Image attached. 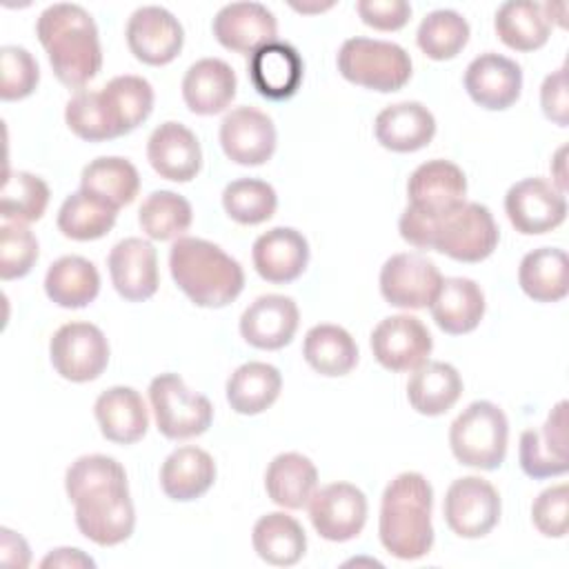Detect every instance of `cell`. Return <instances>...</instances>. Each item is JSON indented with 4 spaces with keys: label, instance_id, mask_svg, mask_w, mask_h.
<instances>
[{
    "label": "cell",
    "instance_id": "obj_1",
    "mask_svg": "<svg viewBox=\"0 0 569 569\" xmlns=\"http://www.w3.org/2000/svg\"><path fill=\"white\" fill-rule=\"evenodd\" d=\"M64 489L76 507V525L100 547L124 542L136 527L124 467L102 453L73 460L64 473Z\"/></svg>",
    "mask_w": 569,
    "mask_h": 569
},
{
    "label": "cell",
    "instance_id": "obj_2",
    "mask_svg": "<svg viewBox=\"0 0 569 569\" xmlns=\"http://www.w3.org/2000/svg\"><path fill=\"white\" fill-rule=\"evenodd\" d=\"M398 229L409 244L440 251L458 262L489 258L500 240L491 211L480 202H462L436 218L407 207L398 220Z\"/></svg>",
    "mask_w": 569,
    "mask_h": 569
},
{
    "label": "cell",
    "instance_id": "obj_3",
    "mask_svg": "<svg viewBox=\"0 0 569 569\" xmlns=\"http://www.w3.org/2000/svg\"><path fill=\"white\" fill-rule=\"evenodd\" d=\"M36 36L47 51L56 78L69 89H82L102 67L98 27L91 13L73 2L49 4L36 22Z\"/></svg>",
    "mask_w": 569,
    "mask_h": 569
},
{
    "label": "cell",
    "instance_id": "obj_4",
    "mask_svg": "<svg viewBox=\"0 0 569 569\" xmlns=\"http://www.w3.org/2000/svg\"><path fill=\"white\" fill-rule=\"evenodd\" d=\"M433 489L418 471L398 473L382 493L378 533L382 547L400 560L425 558L433 547Z\"/></svg>",
    "mask_w": 569,
    "mask_h": 569
},
{
    "label": "cell",
    "instance_id": "obj_5",
    "mask_svg": "<svg viewBox=\"0 0 569 569\" xmlns=\"http://www.w3.org/2000/svg\"><path fill=\"white\" fill-rule=\"evenodd\" d=\"M169 269L182 293L207 309L227 307L244 287L240 262L202 238H178L169 251Z\"/></svg>",
    "mask_w": 569,
    "mask_h": 569
},
{
    "label": "cell",
    "instance_id": "obj_6",
    "mask_svg": "<svg viewBox=\"0 0 569 569\" xmlns=\"http://www.w3.org/2000/svg\"><path fill=\"white\" fill-rule=\"evenodd\" d=\"M509 422L505 411L489 402L476 400L462 409L449 427V447L460 465L476 469H498L507 456Z\"/></svg>",
    "mask_w": 569,
    "mask_h": 569
},
{
    "label": "cell",
    "instance_id": "obj_7",
    "mask_svg": "<svg viewBox=\"0 0 569 569\" xmlns=\"http://www.w3.org/2000/svg\"><path fill=\"white\" fill-rule=\"evenodd\" d=\"M336 62L345 80L380 93L398 91L411 78L409 53L389 40L349 38L342 42Z\"/></svg>",
    "mask_w": 569,
    "mask_h": 569
},
{
    "label": "cell",
    "instance_id": "obj_8",
    "mask_svg": "<svg viewBox=\"0 0 569 569\" xmlns=\"http://www.w3.org/2000/svg\"><path fill=\"white\" fill-rule=\"evenodd\" d=\"M149 402L158 431L169 440H187L204 433L213 420L207 396L191 391L178 373H160L149 385Z\"/></svg>",
    "mask_w": 569,
    "mask_h": 569
},
{
    "label": "cell",
    "instance_id": "obj_9",
    "mask_svg": "<svg viewBox=\"0 0 569 569\" xmlns=\"http://www.w3.org/2000/svg\"><path fill=\"white\" fill-rule=\"evenodd\" d=\"M53 369L71 382L96 380L109 365V342L91 322H67L49 342Z\"/></svg>",
    "mask_w": 569,
    "mask_h": 569
},
{
    "label": "cell",
    "instance_id": "obj_10",
    "mask_svg": "<svg viewBox=\"0 0 569 569\" xmlns=\"http://www.w3.org/2000/svg\"><path fill=\"white\" fill-rule=\"evenodd\" d=\"M447 527L460 538H482L500 520V496L480 476H465L449 485L442 502Z\"/></svg>",
    "mask_w": 569,
    "mask_h": 569
},
{
    "label": "cell",
    "instance_id": "obj_11",
    "mask_svg": "<svg viewBox=\"0 0 569 569\" xmlns=\"http://www.w3.org/2000/svg\"><path fill=\"white\" fill-rule=\"evenodd\" d=\"M373 358L389 371H413L427 362L433 340L425 322L409 313L380 320L369 338Z\"/></svg>",
    "mask_w": 569,
    "mask_h": 569
},
{
    "label": "cell",
    "instance_id": "obj_12",
    "mask_svg": "<svg viewBox=\"0 0 569 569\" xmlns=\"http://www.w3.org/2000/svg\"><path fill=\"white\" fill-rule=\"evenodd\" d=\"M309 518L325 540H353L367 522V496L351 482L325 485L309 500Z\"/></svg>",
    "mask_w": 569,
    "mask_h": 569
},
{
    "label": "cell",
    "instance_id": "obj_13",
    "mask_svg": "<svg viewBox=\"0 0 569 569\" xmlns=\"http://www.w3.org/2000/svg\"><path fill=\"white\" fill-rule=\"evenodd\" d=\"M440 282V269L422 253H393L380 269V293L398 309L429 307Z\"/></svg>",
    "mask_w": 569,
    "mask_h": 569
},
{
    "label": "cell",
    "instance_id": "obj_14",
    "mask_svg": "<svg viewBox=\"0 0 569 569\" xmlns=\"http://www.w3.org/2000/svg\"><path fill=\"white\" fill-rule=\"evenodd\" d=\"M505 211L516 231L538 236L565 222L567 198L562 191L542 178H525L509 187Z\"/></svg>",
    "mask_w": 569,
    "mask_h": 569
},
{
    "label": "cell",
    "instance_id": "obj_15",
    "mask_svg": "<svg viewBox=\"0 0 569 569\" xmlns=\"http://www.w3.org/2000/svg\"><path fill=\"white\" fill-rule=\"evenodd\" d=\"M124 36L129 51L151 67L171 62L184 42V29L178 18L158 4L138 7L127 20Z\"/></svg>",
    "mask_w": 569,
    "mask_h": 569
},
{
    "label": "cell",
    "instance_id": "obj_16",
    "mask_svg": "<svg viewBox=\"0 0 569 569\" xmlns=\"http://www.w3.org/2000/svg\"><path fill=\"white\" fill-rule=\"evenodd\" d=\"M273 120L256 107H236L220 122V144L229 160L244 167L267 162L276 151Z\"/></svg>",
    "mask_w": 569,
    "mask_h": 569
},
{
    "label": "cell",
    "instance_id": "obj_17",
    "mask_svg": "<svg viewBox=\"0 0 569 569\" xmlns=\"http://www.w3.org/2000/svg\"><path fill=\"white\" fill-rule=\"evenodd\" d=\"M467 178L451 160H427L413 169L407 182V198L411 209L425 216H442L465 202Z\"/></svg>",
    "mask_w": 569,
    "mask_h": 569
},
{
    "label": "cell",
    "instance_id": "obj_18",
    "mask_svg": "<svg viewBox=\"0 0 569 569\" xmlns=\"http://www.w3.org/2000/svg\"><path fill=\"white\" fill-rule=\"evenodd\" d=\"M522 471L533 480L562 476L567 462V402L560 400L540 429H525L518 449Z\"/></svg>",
    "mask_w": 569,
    "mask_h": 569
},
{
    "label": "cell",
    "instance_id": "obj_19",
    "mask_svg": "<svg viewBox=\"0 0 569 569\" xmlns=\"http://www.w3.org/2000/svg\"><path fill=\"white\" fill-rule=\"evenodd\" d=\"M465 89L482 109H509L520 98L522 69L516 60L496 51L480 53L465 69Z\"/></svg>",
    "mask_w": 569,
    "mask_h": 569
},
{
    "label": "cell",
    "instance_id": "obj_20",
    "mask_svg": "<svg viewBox=\"0 0 569 569\" xmlns=\"http://www.w3.org/2000/svg\"><path fill=\"white\" fill-rule=\"evenodd\" d=\"M300 311L293 298L267 293L256 298L240 316V336L256 349L276 351L289 345L298 331Z\"/></svg>",
    "mask_w": 569,
    "mask_h": 569
},
{
    "label": "cell",
    "instance_id": "obj_21",
    "mask_svg": "<svg viewBox=\"0 0 569 569\" xmlns=\"http://www.w3.org/2000/svg\"><path fill=\"white\" fill-rule=\"evenodd\" d=\"M107 267L116 291L129 302L149 300L158 291V253L149 240H120L109 251Z\"/></svg>",
    "mask_w": 569,
    "mask_h": 569
},
{
    "label": "cell",
    "instance_id": "obj_22",
    "mask_svg": "<svg viewBox=\"0 0 569 569\" xmlns=\"http://www.w3.org/2000/svg\"><path fill=\"white\" fill-rule=\"evenodd\" d=\"M216 40L236 53H253L276 40V16L260 2H229L211 24Z\"/></svg>",
    "mask_w": 569,
    "mask_h": 569
},
{
    "label": "cell",
    "instance_id": "obj_23",
    "mask_svg": "<svg viewBox=\"0 0 569 569\" xmlns=\"http://www.w3.org/2000/svg\"><path fill=\"white\" fill-rule=\"evenodd\" d=\"M147 160L160 178L189 182L202 167V149L191 129L182 122L158 124L147 142Z\"/></svg>",
    "mask_w": 569,
    "mask_h": 569
},
{
    "label": "cell",
    "instance_id": "obj_24",
    "mask_svg": "<svg viewBox=\"0 0 569 569\" xmlns=\"http://www.w3.org/2000/svg\"><path fill=\"white\" fill-rule=\"evenodd\" d=\"M251 260L262 280L287 284L307 269L309 242L293 227H273L256 238Z\"/></svg>",
    "mask_w": 569,
    "mask_h": 569
},
{
    "label": "cell",
    "instance_id": "obj_25",
    "mask_svg": "<svg viewBox=\"0 0 569 569\" xmlns=\"http://www.w3.org/2000/svg\"><path fill=\"white\" fill-rule=\"evenodd\" d=\"M302 58L289 42L273 40L249 56V80L267 100L291 98L302 82Z\"/></svg>",
    "mask_w": 569,
    "mask_h": 569
},
{
    "label": "cell",
    "instance_id": "obj_26",
    "mask_svg": "<svg viewBox=\"0 0 569 569\" xmlns=\"http://www.w3.org/2000/svg\"><path fill=\"white\" fill-rule=\"evenodd\" d=\"M376 140L396 153H409L427 147L436 136L433 113L416 100L385 107L373 122Z\"/></svg>",
    "mask_w": 569,
    "mask_h": 569
},
{
    "label": "cell",
    "instance_id": "obj_27",
    "mask_svg": "<svg viewBox=\"0 0 569 569\" xmlns=\"http://www.w3.org/2000/svg\"><path fill=\"white\" fill-rule=\"evenodd\" d=\"M236 71L220 58L196 60L182 78V98L189 111L213 116L224 111L236 98Z\"/></svg>",
    "mask_w": 569,
    "mask_h": 569
},
{
    "label": "cell",
    "instance_id": "obj_28",
    "mask_svg": "<svg viewBox=\"0 0 569 569\" xmlns=\"http://www.w3.org/2000/svg\"><path fill=\"white\" fill-rule=\"evenodd\" d=\"M100 433L118 445L138 442L149 427V413L142 396L133 387L116 385L102 391L93 405Z\"/></svg>",
    "mask_w": 569,
    "mask_h": 569
},
{
    "label": "cell",
    "instance_id": "obj_29",
    "mask_svg": "<svg viewBox=\"0 0 569 569\" xmlns=\"http://www.w3.org/2000/svg\"><path fill=\"white\" fill-rule=\"evenodd\" d=\"M429 309L445 333L462 336L480 325L485 293L471 278H442Z\"/></svg>",
    "mask_w": 569,
    "mask_h": 569
},
{
    "label": "cell",
    "instance_id": "obj_30",
    "mask_svg": "<svg viewBox=\"0 0 569 569\" xmlns=\"http://www.w3.org/2000/svg\"><path fill=\"white\" fill-rule=\"evenodd\" d=\"M98 93L116 138L133 131L151 116L153 87L142 76H116Z\"/></svg>",
    "mask_w": 569,
    "mask_h": 569
},
{
    "label": "cell",
    "instance_id": "obj_31",
    "mask_svg": "<svg viewBox=\"0 0 569 569\" xmlns=\"http://www.w3.org/2000/svg\"><path fill=\"white\" fill-rule=\"evenodd\" d=\"M216 480L213 458L193 445L173 449L160 467V487L167 498L189 502L211 489Z\"/></svg>",
    "mask_w": 569,
    "mask_h": 569
},
{
    "label": "cell",
    "instance_id": "obj_32",
    "mask_svg": "<svg viewBox=\"0 0 569 569\" xmlns=\"http://www.w3.org/2000/svg\"><path fill=\"white\" fill-rule=\"evenodd\" d=\"M462 393V378L449 362L427 360L413 369L407 382L409 405L422 416L447 413Z\"/></svg>",
    "mask_w": 569,
    "mask_h": 569
},
{
    "label": "cell",
    "instance_id": "obj_33",
    "mask_svg": "<svg viewBox=\"0 0 569 569\" xmlns=\"http://www.w3.org/2000/svg\"><path fill=\"white\" fill-rule=\"evenodd\" d=\"M264 489L276 505L302 509L318 489V469L298 451L278 453L264 471Z\"/></svg>",
    "mask_w": 569,
    "mask_h": 569
},
{
    "label": "cell",
    "instance_id": "obj_34",
    "mask_svg": "<svg viewBox=\"0 0 569 569\" xmlns=\"http://www.w3.org/2000/svg\"><path fill=\"white\" fill-rule=\"evenodd\" d=\"M44 291L58 307L82 309L96 300L100 291V273L96 264L82 256H62L49 264Z\"/></svg>",
    "mask_w": 569,
    "mask_h": 569
},
{
    "label": "cell",
    "instance_id": "obj_35",
    "mask_svg": "<svg viewBox=\"0 0 569 569\" xmlns=\"http://www.w3.org/2000/svg\"><path fill=\"white\" fill-rule=\"evenodd\" d=\"M520 289L536 302H558L569 291V260L562 249L538 247L518 267Z\"/></svg>",
    "mask_w": 569,
    "mask_h": 569
},
{
    "label": "cell",
    "instance_id": "obj_36",
    "mask_svg": "<svg viewBox=\"0 0 569 569\" xmlns=\"http://www.w3.org/2000/svg\"><path fill=\"white\" fill-rule=\"evenodd\" d=\"M282 376L269 362H244L227 380V402L236 413L256 416L267 411L280 396Z\"/></svg>",
    "mask_w": 569,
    "mask_h": 569
},
{
    "label": "cell",
    "instance_id": "obj_37",
    "mask_svg": "<svg viewBox=\"0 0 569 569\" xmlns=\"http://www.w3.org/2000/svg\"><path fill=\"white\" fill-rule=\"evenodd\" d=\"M256 553L273 567H291L307 551V533L300 522L282 511L260 516L251 531Z\"/></svg>",
    "mask_w": 569,
    "mask_h": 569
},
{
    "label": "cell",
    "instance_id": "obj_38",
    "mask_svg": "<svg viewBox=\"0 0 569 569\" xmlns=\"http://www.w3.org/2000/svg\"><path fill=\"white\" fill-rule=\"evenodd\" d=\"M493 27L498 38L516 51L540 49L551 33V22L545 16V7L531 0H509L496 11Z\"/></svg>",
    "mask_w": 569,
    "mask_h": 569
},
{
    "label": "cell",
    "instance_id": "obj_39",
    "mask_svg": "<svg viewBox=\"0 0 569 569\" xmlns=\"http://www.w3.org/2000/svg\"><path fill=\"white\" fill-rule=\"evenodd\" d=\"M307 365L320 376H347L358 362V347L351 333L338 325H316L302 342Z\"/></svg>",
    "mask_w": 569,
    "mask_h": 569
},
{
    "label": "cell",
    "instance_id": "obj_40",
    "mask_svg": "<svg viewBox=\"0 0 569 569\" xmlns=\"http://www.w3.org/2000/svg\"><path fill=\"white\" fill-rule=\"evenodd\" d=\"M118 209L102 198L78 189L64 198L58 209V229L71 240H98L111 231L116 224Z\"/></svg>",
    "mask_w": 569,
    "mask_h": 569
},
{
    "label": "cell",
    "instance_id": "obj_41",
    "mask_svg": "<svg viewBox=\"0 0 569 569\" xmlns=\"http://www.w3.org/2000/svg\"><path fill=\"white\" fill-rule=\"evenodd\" d=\"M80 189L120 209L133 202V198L138 196L140 176H138V169L127 158L100 156L82 169Z\"/></svg>",
    "mask_w": 569,
    "mask_h": 569
},
{
    "label": "cell",
    "instance_id": "obj_42",
    "mask_svg": "<svg viewBox=\"0 0 569 569\" xmlns=\"http://www.w3.org/2000/svg\"><path fill=\"white\" fill-rule=\"evenodd\" d=\"M191 220L189 200L169 189L149 193L138 211V224L151 240H178L191 227Z\"/></svg>",
    "mask_w": 569,
    "mask_h": 569
},
{
    "label": "cell",
    "instance_id": "obj_43",
    "mask_svg": "<svg viewBox=\"0 0 569 569\" xmlns=\"http://www.w3.org/2000/svg\"><path fill=\"white\" fill-rule=\"evenodd\" d=\"M469 40V22L453 9H436L427 13L418 27L416 42L431 60L456 58Z\"/></svg>",
    "mask_w": 569,
    "mask_h": 569
},
{
    "label": "cell",
    "instance_id": "obj_44",
    "mask_svg": "<svg viewBox=\"0 0 569 569\" xmlns=\"http://www.w3.org/2000/svg\"><path fill=\"white\" fill-rule=\"evenodd\" d=\"M49 204V187L29 171H7L0 191V216L11 222L40 220Z\"/></svg>",
    "mask_w": 569,
    "mask_h": 569
},
{
    "label": "cell",
    "instance_id": "obj_45",
    "mask_svg": "<svg viewBox=\"0 0 569 569\" xmlns=\"http://www.w3.org/2000/svg\"><path fill=\"white\" fill-rule=\"evenodd\" d=\"M222 207L238 224H260L276 213L278 196L264 180L238 178L224 187Z\"/></svg>",
    "mask_w": 569,
    "mask_h": 569
},
{
    "label": "cell",
    "instance_id": "obj_46",
    "mask_svg": "<svg viewBox=\"0 0 569 569\" xmlns=\"http://www.w3.org/2000/svg\"><path fill=\"white\" fill-rule=\"evenodd\" d=\"M38 260V240L22 222L4 220L0 227V278L16 280L31 271Z\"/></svg>",
    "mask_w": 569,
    "mask_h": 569
},
{
    "label": "cell",
    "instance_id": "obj_47",
    "mask_svg": "<svg viewBox=\"0 0 569 569\" xmlns=\"http://www.w3.org/2000/svg\"><path fill=\"white\" fill-rule=\"evenodd\" d=\"M40 69L36 58L18 44L0 47V98L22 100L38 87Z\"/></svg>",
    "mask_w": 569,
    "mask_h": 569
},
{
    "label": "cell",
    "instance_id": "obj_48",
    "mask_svg": "<svg viewBox=\"0 0 569 569\" xmlns=\"http://www.w3.org/2000/svg\"><path fill=\"white\" fill-rule=\"evenodd\" d=\"M64 120H67V127L82 140L102 142V140L116 138L107 120V113L102 109L98 91H87V89L76 91L64 107Z\"/></svg>",
    "mask_w": 569,
    "mask_h": 569
},
{
    "label": "cell",
    "instance_id": "obj_49",
    "mask_svg": "<svg viewBox=\"0 0 569 569\" xmlns=\"http://www.w3.org/2000/svg\"><path fill=\"white\" fill-rule=\"evenodd\" d=\"M531 520L547 538H562L569 527V489L556 485L545 489L531 505Z\"/></svg>",
    "mask_w": 569,
    "mask_h": 569
},
{
    "label": "cell",
    "instance_id": "obj_50",
    "mask_svg": "<svg viewBox=\"0 0 569 569\" xmlns=\"http://www.w3.org/2000/svg\"><path fill=\"white\" fill-rule=\"evenodd\" d=\"M358 16L378 31H398L411 18V4L405 0H358Z\"/></svg>",
    "mask_w": 569,
    "mask_h": 569
},
{
    "label": "cell",
    "instance_id": "obj_51",
    "mask_svg": "<svg viewBox=\"0 0 569 569\" xmlns=\"http://www.w3.org/2000/svg\"><path fill=\"white\" fill-rule=\"evenodd\" d=\"M542 113L558 127L569 124V89H567V67L551 71L540 87Z\"/></svg>",
    "mask_w": 569,
    "mask_h": 569
},
{
    "label": "cell",
    "instance_id": "obj_52",
    "mask_svg": "<svg viewBox=\"0 0 569 569\" xmlns=\"http://www.w3.org/2000/svg\"><path fill=\"white\" fill-rule=\"evenodd\" d=\"M0 560L9 567H27L31 560L24 538L9 527L0 529Z\"/></svg>",
    "mask_w": 569,
    "mask_h": 569
},
{
    "label": "cell",
    "instance_id": "obj_53",
    "mask_svg": "<svg viewBox=\"0 0 569 569\" xmlns=\"http://www.w3.org/2000/svg\"><path fill=\"white\" fill-rule=\"evenodd\" d=\"M40 567H96V562L82 553L80 549H71V547H60L53 549L51 553H47L40 562Z\"/></svg>",
    "mask_w": 569,
    "mask_h": 569
},
{
    "label": "cell",
    "instance_id": "obj_54",
    "mask_svg": "<svg viewBox=\"0 0 569 569\" xmlns=\"http://www.w3.org/2000/svg\"><path fill=\"white\" fill-rule=\"evenodd\" d=\"M565 153H567V147H560L558 151H556V156H553V164H556V171H553V178H556V182H553V187L558 189V191H567V173H565Z\"/></svg>",
    "mask_w": 569,
    "mask_h": 569
},
{
    "label": "cell",
    "instance_id": "obj_55",
    "mask_svg": "<svg viewBox=\"0 0 569 569\" xmlns=\"http://www.w3.org/2000/svg\"><path fill=\"white\" fill-rule=\"evenodd\" d=\"M291 7L296 9V11H302V13H316V11H325V9H329V7H333V2H311V4H307V2H291Z\"/></svg>",
    "mask_w": 569,
    "mask_h": 569
}]
</instances>
